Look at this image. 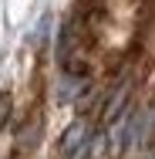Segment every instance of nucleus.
<instances>
[{
    "instance_id": "f257e3e1",
    "label": "nucleus",
    "mask_w": 155,
    "mask_h": 159,
    "mask_svg": "<svg viewBox=\"0 0 155 159\" xmlns=\"http://www.w3.org/2000/svg\"><path fill=\"white\" fill-rule=\"evenodd\" d=\"M91 152V125L84 119H74L61 135V156L64 159H84Z\"/></svg>"
},
{
    "instance_id": "f03ea898",
    "label": "nucleus",
    "mask_w": 155,
    "mask_h": 159,
    "mask_svg": "<svg viewBox=\"0 0 155 159\" xmlns=\"http://www.w3.org/2000/svg\"><path fill=\"white\" fill-rule=\"evenodd\" d=\"M84 88H88V81H84L81 75H71V78H64V85H61V92H58V95H61V102H74Z\"/></svg>"
},
{
    "instance_id": "7ed1b4c3",
    "label": "nucleus",
    "mask_w": 155,
    "mask_h": 159,
    "mask_svg": "<svg viewBox=\"0 0 155 159\" xmlns=\"http://www.w3.org/2000/svg\"><path fill=\"white\" fill-rule=\"evenodd\" d=\"M128 102V81H125L122 88L111 95V102H108V108H105V122H115L118 115H122V105Z\"/></svg>"
},
{
    "instance_id": "20e7f679",
    "label": "nucleus",
    "mask_w": 155,
    "mask_h": 159,
    "mask_svg": "<svg viewBox=\"0 0 155 159\" xmlns=\"http://www.w3.org/2000/svg\"><path fill=\"white\" fill-rule=\"evenodd\" d=\"M51 24H54V17L44 10V14H41V20H37V27H34V34H31V41L37 44V48H41L47 37H51Z\"/></svg>"
},
{
    "instance_id": "39448f33",
    "label": "nucleus",
    "mask_w": 155,
    "mask_h": 159,
    "mask_svg": "<svg viewBox=\"0 0 155 159\" xmlns=\"http://www.w3.org/2000/svg\"><path fill=\"white\" fill-rule=\"evenodd\" d=\"M10 112H14V98L7 95V92H0V132H3V125L10 122Z\"/></svg>"
}]
</instances>
